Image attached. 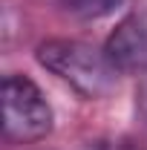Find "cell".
Listing matches in <instances>:
<instances>
[{"instance_id": "1", "label": "cell", "mask_w": 147, "mask_h": 150, "mask_svg": "<svg viewBox=\"0 0 147 150\" xmlns=\"http://www.w3.org/2000/svg\"><path fill=\"white\" fill-rule=\"evenodd\" d=\"M35 58L43 69L69 84L75 93L87 101H98L118 87L121 69L115 67L107 55V49H98L84 40H69V38H52L43 40L35 49Z\"/></svg>"}, {"instance_id": "5", "label": "cell", "mask_w": 147, "mask_h": 150, "mask_svg": "<svg viewBox=\"0 0 147 150\" xmlns=\"http://www.w3.org/2000/svg\"><path fill=\"white\" fill-rule=\"evenodd\" d=\"M136 115L147 127V69L141 75V81H139V90H136Z\"/></svg>"}, {"instance_id": "3", "label": "cell", "mask_w": 147, "mask_h": 150, "mask_svg": "<svg viewBox=\"0 0 147 150\" xmlns=\"http://www.w3.org/2000/svg\"><path fill=\"white\" fill-rule=\"evenodd\" d=\"M110 61L121 69H147V15L124 18L104 43Z\"/></svg>"}, {"instance_id": "2", "label": "cell", "mask_w": 147, "mask_h": 150, "mask_svg": "<svg viewBox=\"0 0 147 150\" xmlns=\"http://www.w3.org/2000/svg\"><path fill=\"white\" fill-rule=\"evenodd\" d=\"M55 127V112L32 78H3V139L9 144H29L46 139Z\"/></svg>"}, {"instance_id": "4", "label": "cell", "mask_w": 147, "mask_h": 150, "mask_svg": "<svg viewBox=\"0 0 147 150\" xmlns=\"http://www.w3.org/2000/svg\"><path fill=\"white\" fill-rule=\"evenodd\" d=\"M58 3L66 15H72L78 20H98L112 15L124 0H58Z\"/></svg>"}]
</instances>
